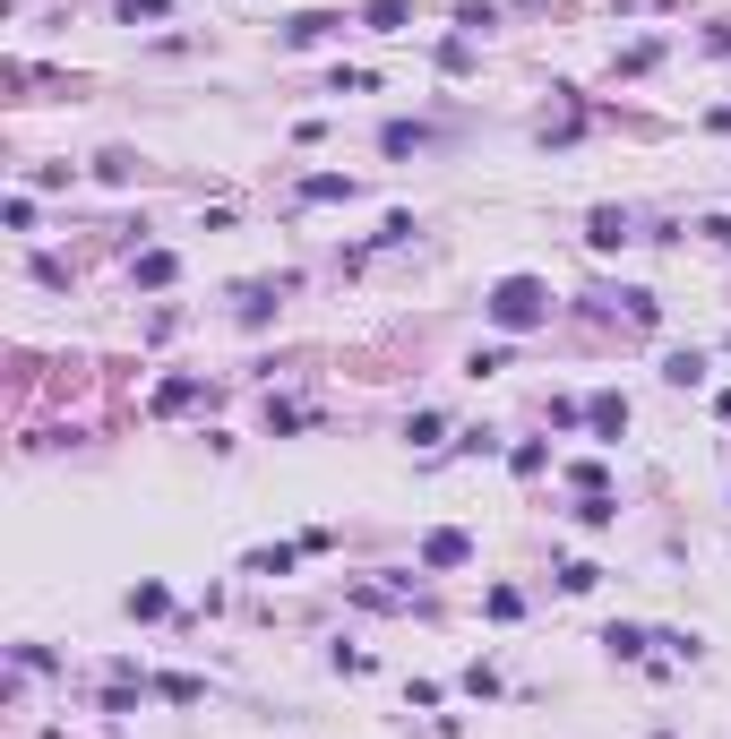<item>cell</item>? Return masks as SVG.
I'll return each mask as SVG.
<instances>
[{"label":"cell","instance_id":"277c9868","mask_svg":"<svg viewBox=\"0 0 731 739\" xmlns=\"http://www.w3.org/2000/svg\"><path fill=\"white\" fill-rule=\"evenodd\" d=\"M336 26H344V18H327V9H310V18H293V26H284V43H327Z\"/></svg>","mask_w":731,"mask_h":739},{"label":"cell","instance_id":"6da1fadb","mask_svg":"<svg viewBox=\"0 0 731 739\" xmlns=\"http://www.w3.org/2000/svg\"><path fill=\"white\" fill-rule=\"evenodd\" d=\"M491 318H499V327L516 336V327H534V318H551V293H542L534 275H508V284H491Z\"/></svg>","mask_w":731,"mask_h":739},{"label":"cell","instance_id":"3957f363","mask_svg":"<svg viewBox=\"0 0 731 739\" xmlns=\"http://www.w3.org/2000/svg\"><path fill=\"white\" fill-rule=\"evenodd\" d=\"M585 241H594V250H620V241H628V215L620 207H594V233H585Z\"/></svg>","mask_w":731,"mask_h":739},{"label":"cell","instance_id":"7a4b0ae2","mask_svg":"<svg viewBox=\"0 0 731 739\" xmlns=\"http://www.w3.org/2000/svg\"><path fill=\"white\" fill-rule=\"evenodd\" d=\"M456 559H473L465 533H430V542H422V568H456Z\"/></svg>","mask_w":731,"mask_h":739},{"label":"cell","instance_id":"52a82bcc","mask_svg":"<svg viewBox=\"0 0 731 739\" xmlns=\"http://www.w3.org/2000/svg\"><path fill=\"white\" fill-rule=\"evenodd\" d=\"M164 9H172V0H121V18H129V26H138V18H164Z\"/></svg>","mask_w":731,"mask_h":739},{"label":"cell","instance_id":"8992f818","mask_svg":"<svg viewBox=\"0 0 731 739\" xmlns=\"http://www.w3.org/2000/svg\"><path fill=\"white\" fill-rule=\"evenodd\" d=\"M594 430H602V439H620V430H628V404L620 396H594Z\"/></svg>","mask_w":731,"mask_h":739},{"label":"cell","instance_id":"5b68a950","mask_svg":"<svg viewBox=\"0 0 731 739\" xmlns=\"http://www.w3.org/2000/svg\"><path fill=\"white\" fill-rule=\"evenodd\" d=\"M164 611H172L164 585H138V593H129V619H164Z\"/></svg>","mask_w":731,"mask_h":739}]
</instances>
